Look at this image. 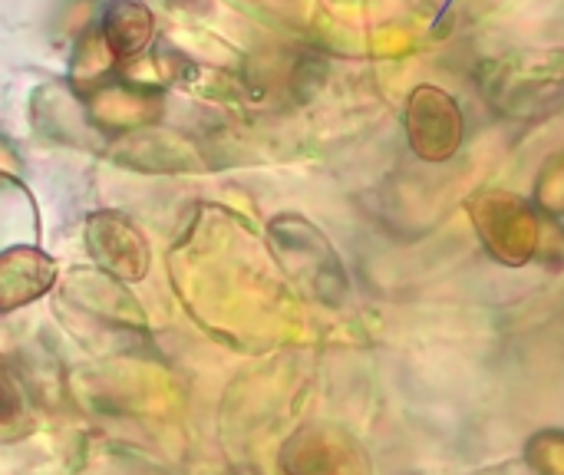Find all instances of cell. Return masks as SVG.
<instances>
[{"label":"cell","instance_id":"3","mask_svg":"<svg viewBox=\"0 0 564 475\" xmlns=\"http://www.w3.org/2000/svg\"><path fill=\"white\" fill-rule=\"evenodd\" d=\"M86 116L99 132H132L142 126L159 122L162 116V93L152 83H132L129 76H116L86 99Z\"/></svg>","mask_w":564,"mask_h":475},{"label":"cell","instance_id":"10","mask_svg":"<svg viewBox=\"0 0 564 475\" xmlns=\"http://www.w3.org/2000/svg\"><path fill=\"white\" fill-rule=\"evenodd\" d=\"M0 175H10V179H20L23 175V162L17 155V149L0 136Z\"/></svg>","mask_w":564,"mask_h":475},{"label":"cell","instance_id":"5","mask_svg":"<svg viewBox=\"0 0 564 475\" xmlns=\"http://www.w3.org/2000/svg\"><path fill=\"white\" fill-rule=\"evenodd\" d=\"M56 281V261L33 245L0 248V314L20 311L43 298Z\"/></svg>","mask_w":564,"mask_h":475},{"label":"cell","instance_id":"4","mask_svg":"<svg viewBox=\"0 0 564 475\" xmlns=\"http://www.w3.org/2000/svg\"><path fill=\"white\" fill-rule=\"evenodd\" d=\"M89 231V251L109 274L122 281H139L149 271V248L132 222L112 212H99L86 225Z\"/></svg>","mask_w":564,"mask_h":475},{"label":"cell","instance_id":"2","mask_svg":"<svg viewBox=\"0 0 564 475\" xmlns=\"http://www.w3.org/2000/svg\"><path fill=\"white\" fill-rule=\"evenodd\" d=\"M406 139H410V149L423 159V162H446L459 152L463 145V132H466V122H463V109L459 102L440 89V86H416L410 93V102H406Z\"/></svg>","mask_w":564,"mask_h":475},{"label":"cell","instance_id":"8","mask_svg":"<svg viewBox=\"0 0 564 475\" xmlns=\"http://www.w3.org/2000/svg\"><path fill=\"white\" fill-rule=\"evenodd\" d=\"M529 460L542 475H564V433H542L529 446Z\"/></svg>","mask_w":564,"mask_h":475},{"label":"cell","instance_id":"1","mask_svg":"<svg viewBox=\"0 0 564 475\" xmlns=\"http://www.w3.org/2000/svg\"><path fill=\"white\" fill-rule=\"evenodd\" d=\"M469 215L482 245L502 265L522 268L539 251L542 225L525 198L502 192V188H482L479 195H473Z\"/></svg>","mask_w":564,"mask_h":475},{"label":"cell","instance_id":"9","mask_svg":"<svg viewBox=\"0 0 564 475\" xmlns=\"http://www.w3.org/2000/svg\"><path fill=\"white\" fill-rule=\"evenodd\" d=\"M539 198L549 212L564 215V152L552 155L549 169L539 175Z\"/></svg>","mask_w":564,"mask_h":475},{"label":"cell","instance_id":"7","mask_svg":"<svg viewBox=\"0 0 564 475\" xmlns=\"http://www.w3.org/2000/svg\"><path fill=\"white\" fill-rule=\"evenodd\" d=\"M119 73H122V63L116 60V53L102 40L99 26L86 23L73 43V56H69V69H66V83L73 86L76 99H86L89 93H96L99 86H106Z\"/></svg>","mask_w":564,"mask_h":475},{"label":"cell","instance_id":"6","mask_svg":"<svg viewBox=\"0 0 564 475\" xmlns=\"http://www.w3.org/2000/svg\"><path fill=\"white\" fill-rule=\"evenodd\" d=\"M93 23L99 26L102 40L109 43L122 69L142 60L145 53H152L155 46V33H159L155 13L142 0H106Z\"/></svg>","mask_w":564,"mask_h":475}]
</instances>
